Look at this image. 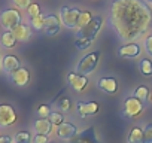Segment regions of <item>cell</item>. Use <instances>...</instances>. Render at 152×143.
<instances>
[{
	"mask_svg": "<svg viewBox=\"0 0 152 143\" xmlns=\"http://www.w3.org/2000/svg\"><path fill=\"white\" fill-rule=\"evenodd\" d=\"M110 24L122 40H133L148 31L152 12L142 0H113Z\"/></svg>",
	"mask_w": 152,
	"mask_h": 143,
	"instance_id": "1",
	"label": "cell"
},
{
	"mask_svg": "<svg viewBox=\"0 0 152 143\" xmlns=\"http://www.w3.org/2000/svg\"><path fill=\"white\" fill-rule=\"evenodd\" d=\"M21 23H23L21 12L15 8H8V9H3L2 12H0V26H2L5 30L12 31Z\"/></svg>",
	"mask_w": 152,
	"mask_h": 143,
	"instance_id": "2",
	"label": "cell"
},
{
	"mask_svg": "<svg viewBox=\"0 0 152 143\" xmlns=\"http://www.w3.org/2000/svg\"><path fill=\"white\" fill-rule=\"evenodd\" d=\"M99 58H100V52H99V51L85 55V57L78 63V66H76V73H78V75H84V76H85V75H90L91 72H94V69L97 67Z\"/></svg>",
	"mask_w": 152,
	"mask_h": 143,
	"instance_id": "3",
	"label": "cell"
},
{
	"mask_svg": "<svg viewBox=\"0 0 152 143\" xmlns=\"http://www.w3.org/2000/svg\"><path fill=\"white\" fill-rule=\"evenodd\" d=\"M102 21H103L102 17H94L90 24H87L85 27L79 28L78 37H81V39H88V40H93V42H94L97 33H99L100 28H102Z\"/></svg>",
	"mask_w": 152,
	"mask_h": 143,
	"instance_id": "4",
	"label": "cell"
},
{
	"mask_svg": "<svg viewBox=\"0 0 152 143\" xmlns=\"http://www.w3.org/2000/svg\"><path fill=\"white\" fill-rule=\"evenodd\" d=\"M142 110H143V101L139 100L137 97L131 96V97H128V98L125 100V103H124L122 115H124L125 118H130V119H131V118L139 116V115L142 113Z\"/></svg>",
	"mask_w": 152,
	"mask_h": 143,
	"instance_id": "5",
	"label": "cell"
},
{
	"mask_svg": "<svg viewBox=\"0 0 152 143\" xmlns=\"http://www.w3.org/2000/svg\"><path fill=\"white\" fill-rule=\"evenodd\" d=\"M81 11L78 8H69V6H63L60 11V18L61 23L67 27V28H75L78 27V17H79Z\"/></svg>",
	"mask_w": 152,
	"mask_h": 143,
	"instance_id": "6",
	"label": "cell"
},
{
	"mask_svg": "<svg viewBox=\"0 0 152 143\" xmlns=\"http://www.w3.org/2000/svg\"><path fill=\"white\" fill-rule=\"evenodd\" d=\"M17 122V112L11 104H0V127H11Z\"/></svg>",
	"mask_w": 152,
	"mask_h": 143,
	"instance_id": "7",
	"label": "cell"
},
{
	"mask_svg": "<svg viewBox=\"0 0 152 143\" xmlns=\"http://www.w3.org/2000/svg\"><path fill=\"white\" fill-rule=\"evenodd\" d=\"M69 143H100V140L97 137L96 130L93 127H88L81 133H78L72 140H69Z\"/></svg>",
	"mask_w": 152,
	"mask_h": 143,
	"instance_id": "8",
	"label": "cell"
},
{
	"mask_svg": "<svg viewBox=\"0 0 152 143\" xmlns=\"http://www.w3.org/2000/svg\"><path fill=\"white\" fill-rule=\"evenodd\" d=\"M76 112H78L81 118L96 115L99 112V103L97 101H78L76 103Z\"/></svg>",
	"mask_w": 152,
	"mask_h": 143,
	"instance_id": "9",
	"label": "cell"
},
{
	"mask_svg": "<svg viewBox=\"0 0 152 143\" xmlns=\"http://www.w3.org/2000/svg\"><path fill=\"white\" fill-rule=\"evenodd\" d=\"M55 133H57L58 139H61V140H72L78 134V128H76V125H73L70 122H63L61 125L57 127Z\"/></svg>",
	"mask_w": 152,
	"mask_h": 143,
	"instance_id": "10",
	"label": "cell"
},
{
	"mask_svg": "<svg viewBox=\"0 0 152 143\" xmlns=\"http://www.w3.org/2000/svg\"><path fill=\"white\" fill-rule=\"evenodd\" d=\"M21 67V63H20V58L17 55H5L2 58V70L8 75H12L14 72H17L18 69Z\"/></svg>",
	"mask_w": 152,
	"mask_h": 143,
	"instance_id": "11",
	"label": "cell"
},
{
	"mask_svg": "<svg viewBox=\"0 0 152 143\" xmlns=\"http://www.w3.org/2000/svg\"><path fill=\"white\" fill-rule=\"evenodd\" d=\"M11 81L17 87H26L30 82V72L26 67H20L17 72H14L12 75H9Z\"/></svg>",
	"mask_w": 152,
	"mask_h": 143,
	"instance_id": "12",
	"label": "cell"
},
{
	"mask_svg": "<svg viewBox=\"0 0 152 143\" xmlns=\"http://www.w3.org/2000/svg\"><path fill=\"white\" fill-rule=\"evenodd\" d=\"M67 81H69V85H70L73 90H76L78 93L84 91V90L87 88V84H88L87 76L78 75V73H70V75H67Z\"/></svg>",
	"mask_w": 152,
	"mask_h": 143,
	"instance_id": "13",
	"label": "cell"
},
{
	"mask_svg": "<svg viewBox=\"0 0 152 143\" xmlns=\"http://www.w3.org/2000/svg\"><path fill=\"white\" fill-rule=\"evenodd\" d=\"M60 28H61V26H60V20H58V17H55V15H48V17H45V33H46V36H55L57 33H60Z\"/></svg>",
	"mask_w": 152,
	"mask_h": 143,
	"instance_id": "14",
	"label": "cell"
},
{
	"mask_svg": "<svg viewBox=\"0 0 152 143\" xmlns=\"http://www.w3.org/2000/svg\"><path fill=\"white\" fill-rule=\"evenodd\" d=\"M52 124L48 118H39L34 121L33 124V128L36 131V134H45V136H49L52 133Z\"/></svg>",
	"mask_w": 152,
	"mask_h": 143,
	"instance_id": "15",
	"label": "cell"
},
{
	"mask_svg": "<svg viewBox=\"0 0 152 143\" xmlns=\"http://www.w3.org/2000/svg\"><path fill=\"white\" fill-rule=\"evenodd\" d=\"M97 85L103 93H107V94H115L118 90V82L113 78H102Z\"/></svg>",
	"mask_w": 152,
	"mask_h": 143,
	"instance_id": "16",
	"label": "cell"
},
{
	"mask_svg": "<svg viewBox=\"0 0 152 143\" xmlns=\"http://www.w3.org/2000/svg\"><path fill=\"white\" fill-rule=\"evenodd\" d=\"M12 33L15 34V37H17V40L18 42H26V40H28L30 39V36H31V28L27 26V24H20V26H17L14 30H12Z\"/></svg>",
	"mask_w": 152,
	"mask_h": 143,
	"instance_id": "17",
	"label": "cell"
},
{
	"mask_svg": "<svg viewBox=\"0 0 152 143\" xmlns=\"http://www.w3.org/2000/svg\"><path fill=\"white\" fill-rule=\"evenodd\" d=\"M17 37L12 31L9 30H5L2 34H0V45H2L5 49H12L15 45H17Z\"/></svg>",
	"mask_w": 152,
	"mask_h": 143,
	"instance_id": "18",
	"label": "cell"
},
{
	"mask_svg": "<svg viewBox=\"0 0 152 143\" xmlns=\"http://www.w3.org/2000/svg\"><path fill=\"white\" fill-rule=\"evenodd\" d=\"M139 52H140V48H139L137 43H127V45H124L119 49V54L122 57H130V58L131 57H137Z\"/></svg>",
	"mask_w": 152,
	"mask_h": 143,
	"instance_id": "19",
	"label": "cell"
},
{
	"mask_svg": "<svg viewBox=\"0 0 152 143\" xmlns=\"http://www.w3.org/2000/svg\"><path fill=\"white\" fill-rule=\"evenodd\" d=\"M127 142L128 143H143V130L139 128V127H134L130 131V134L127 137Z\"/></svg>",
	"mask_w": 152,
	"mask_h": 143,
	"instance_id": "20",
	"label": "cell"
},
{
	"mask_svg": "<svg viewBox=\"0 0 152 143\" xmlns=\"http://www.w3.org/2000/svg\"><path fill=\"white\" fill-rule=\"evenodd\" d=\"M91 20H93L91 12H88V11H81V14H79V17H78V27H79V28L85 27L87 24L91 23Z\"/></svg>",
	"mask_w": 152,
	"mask_h": 143,
	"instance_id": "21",
	"label": "cell"
},
{
	"mask_svg": "<svg viewBox=\"0 0 152 143\" xmlns=\"http://www.w3.org/2000/svg\"><path fill=\"white\" fill-rule=\"evenodd\" d=\"M14 143H31V134L28 131H20L12 137Z\"/></svg>",
	"mask_w": 152,
	"mask_h": 143,
	"instance_id": "22",
	"label": "cell"
},
{
	"mask_svg": "<svg viewBox=\"0 0 152 143\" xmlns=\"http://www.w3.org/2000/svg\"><path fill=\"white\" fill-rule=\"evenodd\" d=\"M139 69H140V72H142V75L151 76V75H152V61H151V60H145V58L140 60Z\"/></svg>",
	"mask_w": 152,
	"mask_h": 143,
	"instance_id": "23",
	"label": "cell"
},
{
	"mask_svg": "<svg viewBox=\"0 0 152 143\" xmlns=\"http://www.w3.org/2000/svg\"><path fill=\"white\" fill-rule=\"evenodd\" d=\"M30 24H31V28L33 30H43L45 28V17L40 14V15H37V17H34V18H30Z\"/></svg>",
	"mask_w": 152,
	"mask_h": 143,
	"instance_id": "24",
	"label": "cell"
},
{
	"mask_svg": "<svg viewBox=\"0 0 152 143\" xmlns=\"http://www.w3.org/2000/svg\"><path fill=\"white\" fill-rule=\"evenodd\" d=\"M134 97H137L139 100H142L143 103L148 100V97H149V90H148V87H145V85H140V87H137L136 90H134V94H133Z\"/></svg>",
	"mask_w": 152,
	"mask_h": 143,
	"instance_id": "25",
	"label": "cell"
},
{
	"mask_svg": "<svg viewBox=\"0 0 152 143\" xmlns=\"http://www.w3.org/2000/svg\"><path fill=\"white\" fill-rule=\"evenodd\" d=\"M48 119H49L51 124L55 125V127H58V125H61V124L64 122V116H63V113H60V112H51L49 116H48Z\"/></svg>",
	"mask_w": 152,
	"mask_h": 143,
	"instance_id": "26",
	"label": "cell"
},
{
	"mask_svg": "<svg viewBox=\"0 0 152 143\" xmlns=\"http://www.w3.org/2000/svg\"><path fill=\"white\" fill-rule=\"evenodd\" d=\"M143 143H152V122L143 128Z\"/></svg>",
	"mask_w": 152,
	"mask_h": 143,
	"instance_id": "27",
	"label": "cell"
},
{
	"mask_svg": "<svg viewBox=\"0 0 152 143\" xmlns=\"http://www.w3.org/2000/svg\"><path fill=\"white\" fill-rule=\"evenodd\" d=\"M91 43H93V40H88V39H81V37H78V39H76V42H75L76 48H78L79 51H84V49L90 48V46H91Z\"/></svg>",
	"mask_w": 152,
	"mask_h": 143,
	"instance_id": "28",
	"label": "cell"
},
{
	"mask_svg": "<svg viewBox=\"0 0 152 143\" xmlns=\"http://www.w3.org/2000/svg\"><path fill=\"white\" fill-rule=\"evenodd\" d=\"M51 112H52V110H51V107H49L48 104H40V106L37 107V116H39V118H48Z\"/></svg>",
	"mask_w": 152,
	"mask_h": 143,
	"instance_id": "29",
	"label": "cell"
},
{
	"mask_svg": "<svg viewBox=\"0 0 152 143\" xmlns=\"http://www.w3.org/2000/svg\"><path fill=\"white\" fill-rule=\"evenodd\" d=\"M27 12H28V17L30 18H34L37 15H40V6L37 3H31L28 8H27Z\"/></svg>",
	"mask_w": 152,
	"mask_h": 143,
	"instance_id": "30",
	"label": "cell"
},
{
	"mask_svg": "<svg viewBox=\"0 0 152 143\" xmlns=\"http://www.w3.org/2000/svg\"><path fill=\"white\" fill-rule=\"evenodd\" d=\"M12 2L18 9H27L31 5V0H12Z\"/></svg>",
	"mask_w": 152,
	"mask_h": 143,
	"instance_id": "31",
	"label": "cell"
},
{
	"mask_svg": "<svg viewBox=\"0 0 152 143\" xmlns=\"http://www.w3.org/2000/svg\"><path fill=\"white\" fill-rule=\"evenodd\" d=\"M58 107H60L63 112L69 110V109H70V100H69V98H66V97H64V98H61V100L58 101Z\"/></svg>",
	"mask_w": 152,
	"mask_h": 143,
	"instance_id": "32",
	"label": "cell"
},
{
	"mask_svg": "<svg viewBox=\"0 0 152 143\" xmlns=\"http://www.w3.org/2000/svg\"><path fill=\"white\" fill-rule=\"evenodd\" d=\"M49 136H45V134H36L34 136V143H48L49 142V139H48Z\"/></svg>",
	"mask_w": 152,
	"mask_h": 143,
	"instance_id": "33",
	"label": "cell"
},
{
	"mask_svg": "<svg viewBox=\"0 0 152 143\" xmlns=\"http://www.w3.org/2000/svg\"><path fill=\"white\" fill-rule=\"evenodd\" d=\"M145 49H146V52L152 57V36L146 37V40H145Z\"/></svg>",
	"mask_w": 152,
	"mask_h": 143,
	"instance_id": "34",
	"label": "cell"
},
{
	"mask_svg": "<svg viewBox=\"0 0 152 143\" xmlns=\"http://www.w3.org/2000/svg\"><path fill=\"white\" fill-rule=\"evenodd\" d=\"M0 143H14V140L9 136H0Z\"/></svg>",
	"mask_w": 152,
	"mask_h": 143,
	"instance_id": "35",
	"label": "cell"
},
{
	"mask_svg": "<svg viewBox=\"0 0 152 143\" xmlns=\"http://www.w3.org/2000/svg\"><path fill=\"white\" fill-rule=\"evenodd\" d=\"M2 58L3 57H2V54H0V70H2Z\"/></svg>",
	"mask_w": 152,
	"mask_h": 143,
	"instance_id": "36",
	"label": "cell"
},
{
	"mask_svg": "<svg viewBox=\"0 0 152 143\" xmlns=\"http://www.w3.org/2000/svg\"><path fill=\"white\" fill-rule=\"evenodd\" d=\"M48 143H54V142H48Z\"/></svg>",
	"mask_w": 152,
	"mask_h": 143,
	"instance_id": "37",
	"label": "cell"
},
{
	"mask_svg": "<svg viewBox=\"0 0 152 143\" xmlns=\"http://www.w3.org/2000/svg\"><path fill=\"white\" fill-rule=\"evenodd\" d=\"M151 101H152V96H151Z\"/></svg>",
	"mask_w": 152,
	"mask_h": 143,
	"instance_id": "38",
	"label": "cell"
}]
</instances>
